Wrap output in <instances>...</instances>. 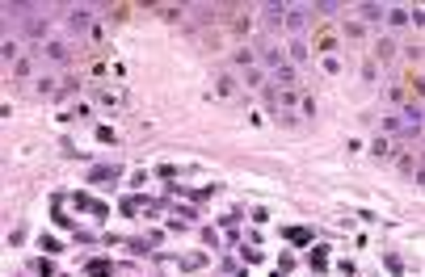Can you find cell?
<instances>
[{
	"instance_id": "obj_1",
	"label": "cell",
	"mask_w": 425,
	"mask_h": 277,
	"mask_svg": "<svg viewBox=\"0 0 425 277\" xmlns=\"http://www.w3.org/2000/svg\"><path fill=\"white\" fill-rule=\"evenodd\" d=\"M396 97H400L404 106H417V101H421V72H417V67H409V72L400 76V84H396Z\"/></svg>"
},
{
	"instance_id": "obj_2",
	"label": "cell",
	"mask_w": 425,
	"mask_h": 277,
	"mask_svg": "<svg viewBox=\"0 0 425 277\" xmlns=\"http://www.w3.org/2000/svg\"><path fill=\"white\" fill-rule=\"evenodd\" d=\"M337 38H341L337 26H320L316 30V51H337Z\"/></svg>"
}]
</instances>
